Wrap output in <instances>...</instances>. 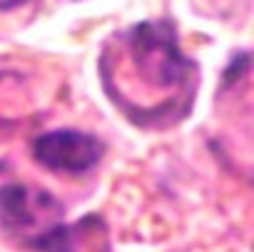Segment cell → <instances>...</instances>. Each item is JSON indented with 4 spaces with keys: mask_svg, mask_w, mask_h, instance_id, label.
Returning <instances> with one entry per match:
<instances>
[{
    "mask_svg": "<svg viewBox=\"0 0 254 252\" xmlns=\"http://www.w3.org/2000/svg\"><path fill=\"white\" fill-rule=\"evenodd\" d=\"M33 150L38 163H43L48 170H60V172H85L102 155L100 140L75 130L48 133L35 140Z\"/></svg>",
    "mask_w": 254,
    "mask_h": 252,
    "instance_id": "1",
    "label": "cell"
},
{
    "mask_svg": "<svg viewBox=\"0 0 254 252\" xmlns=\"http://www.w3.org/2000/svg\"><path fill=\"white\" fill-rule=\"evenodd\" d=\"M28 0H0V10H13V8H20Z\"/></svg>",
    "mask_w": 254,
    "mask_h": 252,
    "instance_id": "2",
    "label": "cell"
}]
</instances>
